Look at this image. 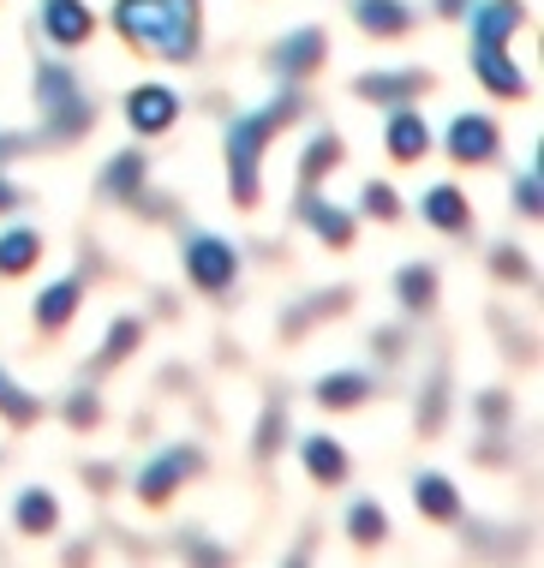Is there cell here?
<instances>
[{"label": "cell", "instance_id": "1", "mask_svg": "<svg viewBox=\"0 0 544 568\" xmlns=\"http://www.w3.org/2000/svg\"><path fill=\"white\" fill-rule=\"evenodd\" d=\"M114 24L132 49H144L155 60H198V0H120Z\"/></svg>", "mask_w": 544, "mask_h": 568}, {"label": "cell", "instance_id": "2", "mask_svg": "<svg viewBox=\"0 0 544 568\" xmlns=\"http://www.w3.org/2000/svg\"><path fill=\"white\" fill-rule=\"evenodd\" d=\"M305 102L300 97H282L270 102V109L258 114H240L228 126V186H233V204H258V162H263V144H270L282 126H293L300 120Z\"/></svg>", "mask_w": 544, "mask_h": 568}, {"label": "cell", "instance_id": "3", "mask_svg": "<svg viewBox=\"0 0 544 568\" xmlns=\"http://www.w3.org/2000/svg\"><path fill=\"white\" fill-rule=\"evenodd\" d=\"M37 102H42V138L49 144H67V138L78 132H90V102H84V90H78V79L60 60H42L37 67Z\"/></svg>", "mask_w": 544, "mask_h": 568}, {"label": "cell", "instance_id": "4", "mask_svg": "<svg viewBox=\"0 0 544 568\" xmlns=\"http://www.w3.org/2000/svg\"><path fill=\"white\" fill-rule=\"evenodd\" d=\"M185 275H192V287H204V294H228L233 275H240V257H233L228 240L192 234L185 240Z\"/></svg>", "mask_w": 544, "mask_h": 568}, {"label": "cell", "instance_id": "5", "mask_svg": "<svg viewBox=\"0 0 544 568\" xmlns=\"http://www.w3.org/2000/svg\"><path fill=\"white\" fill-rule=\"evenodd\" d=\"M198 467H204V455L185 449V443H180V449H162L144 473H138V497H144V503H168Z\"/></svg>", "mask_w": 544, "mask_h": 568}, {"label": "cell", "instance_id": "6", "mask_svg": "<svg viewBox=\"0 0 544 568\" xmlns=\"http://www.w3.org/2000/svg\"><path fill=\"white\" fill-rule=\"evenodd\" d=\"M127 120H132V132H138V138L174 132V120H180V97H174L168 84H138L132 97H127Z\"/></svg>", "mask_w": 544, "mask_h": 568}, {"label": "cell", "instance_id": "7", "mask_svg": "<svg viewBox=\"0 0 544 568\" xmlns=\"http://www.w3.org/2000/svg\"><path fill=\"white\" fill-rule=\"evenodd\" d=\"M473 72L491 97H508V102L526 97V72L508 60V42H473Z\"/></svg>", "mask_w": 544, "mask_h": 568}, {"label": "cell", "instance_id": "8", "mask_svg": "<svg viewBox=\"0 0 544 568\" xmlns=\"http://www.w3.org/2000/svg\"><path fill=\"white\" fill-rule=\"evenodd\" d=\"M42 30H49V42H60V49H78L97 30V12L84 0H42Z\"/></svg>", "mask_w": 544, "mask_h": 568}, {"label": "cell", "instance_id": "9", "mask_svg": "<svg viewBox=\"0 0 544 568\" xmlns=\"http://www.w3.org/2000/svg\"><path fill=\"white\" fill-rule=\"evenodd\" d=\"M383 144H389V156H395V162H419V156L431 150V126H425V114H419L413 102H401V109L389 114Z\"/></svg>", "mask_w": 544, "mask_h": 568}, {"label": "cell", "instance_id": "10", "mask_svg": "<svg viewBox=\"0 0 544 568\" xmlns=\"http://www.w3.org/2000/svg\"><path fill=\"white\" fill-rule=\"evenodd\" d=\"M449 156L455 162H491L496 156V120H485V114H461L455 126H449Z\"/></svg>", "mask_w": 544, "mask_h": 568}, {"label": "cell", "instance_id": "11", "mask_svg": "<svg viewBox=\"0 0 544 568\" xmlns=\"http://www.w3.org/2000/svg\"><path fill=\"white\" fill-rule=\"evenodd\" d=\"M330 54V42H323V30H293V37L275 42V60L270 67L282 72V79H305V72H318V60Z\"/></svg>", "mask_w": 544, "mask_h": 568}, {"label": "cell", "instance_id": "12", "mask_svg": "<svg viewBox=\"0 0 544 568\" xmlns=\"http://www.w3.org/2000/svg\"><path fill=\"white\" fill-rule=\"evenodd\" d=\"M353 90H360L365 102H383V109H401V102H413L419 90H425V72H365V79L353 84Z\"/></svg>", "mask_w": 544, "mask_h": 568}, {"label": "cell", "instance_id": "13", "mask_svg": "<svg viewBox=\"0 0 544 568\" xmlns=\"http://www.w3.org/2000/svg\"><path fill=\"white\" fill-rule=\"evenodd\" d=\"M521 24H526L521 0H485V7L473 12V42H508Z\"/></svg>", "mask_w": 544, "mask_h": 568}, {"label": "cell", "instance_id": "14", "mask_svg": "<svg viewBox=\"0 0 544 568\" xmlns=\"http://www.w3.org/2000/svg\"><path fill=\"white\" fill-rule=\"evenodd\" d=\"M353 19L371 37H401V30H413V7L407 0H353Z\"/></svg>", "mask_w": 544, "mask_h": 568}, {"label": "cell", "instance_id": "15", "mask_svg": "<svg viewBox=\"0 0 544 568\" xmlns=\"http://www.w3.org/2000/svg\"><path fill=\"white\" fill-rule=\"evenodd\" d=\"M425 222L443 227V234H466V227H473V204H466L455 186H431L425 192Z\"/></svg>", "mask_w": 544, "mask_h": 568}, {"label": "cell", "instance_id": "16", "mask_svg": "<svg viewBox=\"0 0 544 568\" xmlns=\"http://www.w3.org/2000/svg\"><path fill=\"white\" fill-rule=\"evenodd\" d=\"M300 455H305V473L318 485H341V479H347V455H341L335 437H305Z\"/></svg>", "mask_w": 544, "mask_h": 568}, {"label": "cell", "instance_id": "17", "mask_svg": "<svg viewBox=\"0 0 544 568\" xmlns=\"http://www.w3.org/2000/svg\"><path fill=\"white\" fill-rule=\"evenodd\" d=\"M413 503H419V515H431V520H461V497L443 473H425V479L413 485Z\"/></svg>", "mask_w": 544, "mask_h": 568}, {"label": "cell", "instance_id": "18", "mask_svg": "<svg viewBox=\"0 0 544 568\" xmlns=\"http://www.w3.org/2000/svg\"><path fill=\"white\" fill-rule=\"evenodd\" d=\"M78 300H84V287H78V282H54L49 294L37 300V324L42 329H67L72 312H78Z\"/></svg>", "mask_w": 544, "mask_h": 568}, {"label": "cell", "instance_id": "19", "mask_svg": "<svg viewBox=\"0 0 544 568\" xmlns=\"http://www.w3.org/2000/svg\"><path fill=\"white\" fill-rule=\"evenodd\" d=\"M37 257H42V234H30V227L0 234V275H24Z\"/></svg>", "mask_w": 544, "mask_h": 568}, {"label": "cell", "instance_id": "20", "mask_svg": "<svg viewBox=\"0 0 544 568\" xmlns=\"http://www.w3.org/2000/svg\"><path fill=\"white\" fill-rule=\"evenodd\" d=\"M365 395H371V377L365 372H330V377L318 383V402L323 407H360Z\"/></svg>", "mask_w": 544, "mask_h": 568}, {"label": "cell", "instance_id": "21", "mask_svg": "<svg viewBox=\"0 0 544 568\" xmlns=\"http://www.w3.org/2000/svg\"><path fill=\"white\" fill-rule=\"evenodd\" d=\"M102 192H108V197H138V192H144V156H138V150H127V156L108 162Z\"/></svg>", "mask_w": 544, "mask_h": 568}, {"label": "cell", "instance_id": "22", "mask_svg": "<svg viewBox=\"0 0 544 568\" xmlns=\"http://www.w3.org/2000/svg\"><path fill=\"white\" fill-rule=\"evenodd\" d=\"M300 216L311 222V234H318V240H330V245H347V240H353V222L341 216V210H330L323 197H305V204H300Z\"/></svg>", "mask_w": 544, "mask_h": 568}, {"label": "cell", "instance_id": "23", "mask_svg": "<svg viewBox=\"0 0 544 568\" xmlns=\"http://www.w3.org/2000/svg\"><path fill=\"white\" fill-rule=\"evenodd\" d=\"M395 294H401V305H407V312H425V305L437 300V270L407 264V270L395 275Z\"/></svg>", "mask_w": 544, "mask_h": 568}, {"label": "cell", "instance_id": "24", "mask_svg": "<svg viewBox=\"0 0 544 568\" xmlns=\"http://www.w3.org/2000/svg\"><path fill=\"white\" fill-rule=\"evenodd\" d=\"M12 515H19V527H24V532H37V539H42V532H54L60 503L49 497V490H24V497H19V509H12Z\"/></svg>", "mask_w": 544, "mask_h": 568}, {"label": "cell", "instance_id": "25", "mask_svg": "<svg viewBox=\"0 0 544 568\" xmlns=\"http://www.w3.org/2000/svg\"><path fill=\"white\" fill-rule=\"evenodd\" d=\"M347 539L353 545H383L389 539V515L377 509V503H353L347 509Z\"/></svg>", "mask_w": 544, "mask_h": 568}, {"label": "cell", "instance_id": "26", "mask_svg": "<svg viewBox=\"0 0 544 568\" xmlns=\"http://www.w3.org/2000/svg\"><path fill=\"white\" fill-rule=\"evenodd\" d=\"M335 162H341V138H335V132L311 138V144H305V162H300V180H305V186H318V180L330 174Z\"/></svg>", "mask_w": 544, "mask_h": 568}, {"label": "cell", "instance_id": "27", "mask_svg": "<svg viewBox=\"0 0 544 568\" xmlns=\"http://www.w3.org/2000/svg\"><path fill=\"white\" fill-rule=\"evenodd\" d=\"M0 413H7V419H19V425L37 419V395H24L7 372H0Z\"/></svg>", "mask_w": 544, "mask_h": 568}, {"label": "cell", "instance_id": "28", "mask_svg": "<svg viewBox=\"0 0 544 568\" xmlns=\"http://www.w3.org/2000/svg\"><path fill=\"white\" fill-rule=\"evenodd\" d=\"M144 342V324H138V317H120L114 329H108V347H102V359H127V353Z\"/></svg>", "mask_w": 544, "mask_h": 568}, {"label": "cell", "instance_id": "29", "mask_svg": "<svg viewBox=\"0 0 544 568\" xmlns=\"http://www.w3.org/2000/svg\"><path fill=\"white\" fill-rule=\"evenodd\" d=\"M515 204H521V216H538V168H526V174L515 180Z\"/></svg>", "mask_w": 544, "mask_h": 568}, {"label": "cell", "instance_id": "30", "mask_svg": "<svg viewBox=\"0 0 544 568\" xmlns=\"http://www.w3.org/2000/svg\"><path fill=\"white\" fill-rule=\"evenodd\" d=\"M288 432V413L282 407H270L263 413V432H258V455H275V437Z\"/></svg>", "mask_w": 544, "mask_h": 568}, {"label": "cell", "instance_id": "31", "mask_svg": "<svg viewBox=\"0 0 544 568\" xmlns=\"http://www.w3.org/2000/svg\"><path fill=\"white\" fill-rule=\"evenodd\" d=\"M395 210H401V204H395V192L371 180V186H365V216H383V222H389V216H395Z\"/></svg>", "mask_w": 544, "mask_h": 568}, {"label": "cell", "instance_id": "32", "mask_svg": "<svg viewBox=\"0 0 544 568\" xmlns=\"http://www.w3.org/2000/svg\"><path fill=\"white\" fill-rule=\"evenodd\" d=\"M67 419L78 425V432H84V425H97V419H102V407H97V402H90V395H72V407H67Z\"/></svg>", "mask_w": 544, "mask_h": 568}, {"label": "cell", "instance_id": "33", "mask_svg": "<svg viewBox=\"0 0 544 568\" xmlns=\"http://www.w3.org/2000/svg\"><path fill=\"white\" fill-rule=\"evenodd\" d=\"M496 275H508V282H526V257H515V252H496Z\"/></svg>", "mask_w": 544, "mask_h": 568}, {"label": "cell", "instance_id": "34", "mask_svg": "<svg viewBox=\"0 0 544 568\" xmlns=\"http://www.w3.org/2000/svg\"><path fill=\"white\" fill-rule=\"evenodd\" d=\"M478 419H485V425H503V419H508V402H503V395H485V402H478Z\"/></svg>", "mask_w": 544, "mask_h": 568}, {"label": "cell", "instance_id": "35", "mask_svg": "<svg viewBox=\"0 0 544 568\" xmlns=\"http://www.w3.org/2000/svg\"><path fill=\"white\" fill-rule=\"evenodd\" d=\"M7 210H19V186H12V180H0V216H7Z\"/></svg>", "mask_w": 544, "mask_h": 568}, {"label": "cell", "instance_id": "36", "mask_svg": "<svg viewBox=\"0 0 544 568\" xmlns=\"http://www.w3.org/2000/svg\"><path fill=\"white\" fill-rule=\"evenodd\" d=\"M19 150H24V138H19V132H0V162L19 156Z\"/></svg>", "mask_w": 544, "mask_h": 568}]
</instances>
